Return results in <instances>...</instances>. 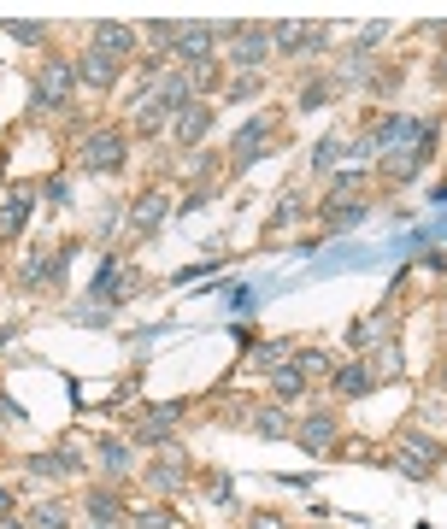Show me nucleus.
<instances>
[{
    "instance_id": "f257e3e1",
    "label": "nucleus",
    "mask_w": 447,
    "mask_h": 529,
    "mask_svg": "<svg viewBox=\"0 0 447 529\" xmlns=\"http://www.w3.org/2000/svg\"><path fill=\"white\" fill-rule=\"evenodd\" d=\"M135 106H142V112H135V130H159V124H171L183 106H194V88H189V77H183V71H165V77H159V88H147Z\"/></svg>"
},
{
    "instance_id": "c85d7f7f",
    "label": "nucleus",
    "mask_w": 447,
    "mask_h": 529,
    "mask_svg": "<svg viewBox=\"0 0 447 529\" xmlns=\"http://www.w3.org/2000/svg\"><path fill=\"white\" fill-rule=\"evenodd\" d=\"M335 154H342V147H335V142H324V147L313 154V171H330V165H335Z\"/></svg>"
},
{
    "instance_id": "a878e982",
    "label": "nucleus",
    "mask_w": 447,
    "mask_h": 529,
    "mask_svg": "<svg viewBox=\"0 0 447 529\" xmlns=\"http://www.w3.org/2000/svg\"><path fill=\"white\" fill-rule=\"evenodd\" d=\"M30 524H35V529H65V524H71V512L47 500V506H35V518H30Z\"/></svg>"
},
{
    "instance_id": "473e14b6",
    "label": "nucleus",
    "mask_w": 447,
    "mask_h": 529,
    "mask_svg": "<svg viewBox=\"0 0 447 529\" xmlns=\"http://www.w3.org/2000/svg\"><path fill=\"white\" fill-rule=\"evenodd\" d=\"M247 529H283V518H277V512H253V518H247Z\"/></svg>"
},
{
    "instance_id": "2eb2a0df",
    "label": "nucleus",
    "mask_w": 447,
    "mask_h": 529,
    "mask_svg": "<svg viewBox=\"0 0 447 529\" xmlns=\"http://www.w3.org/2000/svg\"><path fill=\"white\" fill-rule=\"evenodd\" d=\"M165 212H171V195H142L135 200V212H130V235H147V230H159V224H165Z\"/></svg>"
},
{
    "instance_id": "0eeeda50",
    "label": "nucleus",
    "mask_w": 447,
    "mask_h": 529,
    "mask_svg": "<svg viewBox=\"0 0 447 529\" xmlns=\"http://www.w3.org/2000/svg\"><path fill=\"white\" fill-rule=\"evenodd\" d=\"M213 47H218V30L189 24V30H177V54L171 59H183V71H201V65H213Z\"/></svg>"
},
{
    "instance_id": "9d476101",
    "label": "nucleus",
    "mask_w": 447,
    "mask_h": 529,
    "mask_svg": "<svg viewBox=\"0 0 447 529\" xmlns=\"http://www.w3.org/2000/svg\"><path fill=\"white\" fill-rule=\"evenodd\" d=\"M206 130H213V106H201V100H194V106H183L177 118H171V135H177V147H194Z\"/></svg>"
},
{
    "instance_id": "4468645a",
    "label": "nucleus",
    "mask_w": 447,
    "mask_h": 529,
    "mask_svg": "<svg viewBox=\"0 0 447 529\" xmlns=\"http://www.w3.org/2000/svg\"><path fill=\"white\" fill-rule=\"evenodd\" d=\"M318 212H324V230H353V224H365V200H353V195H330Z\"/></svg>"
},
{
    "instance_id": "4c0bfd02",
    "label": "nucleus",
    "mask_w": 447,
    "mask_h": 529,
    "mask_svg": "<svg viewBox=\"0 0 447 529\" xmlns=\"http://www.w3.org/2000/svg\"><path fill=\"white\" fill-rule=\"evenodd\" d=\"M442 71H447V59H442Z\"/></svg>"
},
{
    "instance_id": "72a5a7b5",
    "label": "nucleus",
    "mask_w": 447,
    "mask_h": 529,
    "mask_svg": "<svg viewBox=\"0 0 447 529\" xmlns=\"http://www.w3.org/2000/svg\"><path fill=\"white\" fill-rule=\"evenodd\" d=\"M0 518H12V494H6V488H0Z\"/></svg>"
},
{
    "instance_id": "f3484780",
    "label": "nucleus",
    "mask_w": 447,
    "mask_h": 529,
    "mask_svg": "<svg viewBox=\"0 0 447 529\" xmlns=\"http://www.w3.org/2000/svg\"><path fill=\"white\" fill-rule=\"evenodd\" d=\"M30 188H6V195H0V235H18L24 230V218H30Z\"/></svg>"
},
{
    "instance_id": "4be33fe9",
    "label": "nucleus",
    "mask_w": 447,
    "mask_h": 529,
    "mask_svg": "<svg viewBox=\"0 0 447 529\" xmlns=\"http://www.w3.org/2000/svg\"><path fill=\"white\" fill-rule=\"evenodd\" d=\"M89 518H94V524H130V512H124V500H118V494L94 488V494H89Z\"/></svg>"
},
{
    "instance_id": "39448f33",
    "label": "nucleus",
    "mask_w": 447,
    "mask_h": 529,
    "mask_svg": "<svg viewBox=\"0 0 447 529\" xmlns=\"http://www.w3.org/2000/svg\"><path fill=\"white\" fill-rule=\"evenodd\" d=\"M271 54H277V47H271V30H230V47H224V59H230V65H242L247 77H253Z\"/></svg>"
},
{
    "instance_id": "b1692460",
    "label": "nucleus",
    "mask_w": 447,
    "mask_h": 529,
    "mask_svg": "<svg viewBox=\"0 0 447 529\" xmlns=\"http://www.w3.org/2000/svg\"><path fill=\"white\" fill-rule=\"evenodd\" d=\"M253 364H265V371L289 364V342H253Z\"/></svg>"
},
{
    "instance_id": "f03ea898",
    "label": "nucleus",
    "mask_w": 447,
    "mask_h": 529,
    "mask_svg": "<svg viewBox=\"0 0 447 529\" xmlns=\"http://www.w3.org/2000/svg\"><path fill=\"white\" fill-rule=\"evenodd\" d=\"M71 88H77V65L71 59H47L42 71H35V106H65L71 100Z\"/></svg>"
},
{
    "instance_id": "f8f14e48",
    "label": "nucleus",
    "mask_w": 447,
    "mask_h": 529,
    "mask_svg": "<svg viewBox=\"0 0 447 529\" xmlns=\"http://www.w3.org/2000/svg\"><path fill=\"white\" fill-rule=\"evenodd\" d=\"M183 418V400H165V406H154V412H147V418H142V430H135V441H147V447H165V430H171V424H177Z\"/></svg>"
},
{
    "instance_id": "2f4dec72",
    "label": "nucleus",
    "mask_w": 447,
    "mask_h": 529,
    "mask_svg": "<svg viewBox=\"0 0 447 529\" xmlns=\"http://www.w3.org/2000/svg\"><path fill=\"white\" fill-rule=\"evenodd\" d=\"M253 95H259V77H242V83L230 88V100H253Z\"/></svg>"
},
{
    "instance_id": "20e7f679",
    "label": "nucleus",
    "mask_w": 447,
    "mask_h": 529,
    "mask_svg": "<svg viewBox=\"0 0 447 529\" xmlns=\"http://www.w3.org/2000/svg\"><path fill=\"white\" fill-rule=\"evenodd\" d=\"M124 154H130L124 130H94L89 142H83V171H101V176H112V171L124 165Z\"/></svg>"
},
{
    "instance_id": "a211bd4d",
    "label": "nucleus",
    "mask_w": 447,
    "mask_h": 529,
    "mask_svg": "<svg viewBox=\"0 0 447 529\" xmlns=\"http://www.w3.org/2000/svg\"><path fill=\"white\" fill-rule=\"evenodd\" d=\"M371 388H377L371 364H342V371H335V394H347V400H365Z\"/></svg>"
},
{
    "instance_id": "c9c22d12",
    "label": "nucleus",
    "mask_w": 447,
    "mask_h": 529,
    "mask_svg": "<svg viewBox=\"0 0 447 529\" xmlns=\"http://www.w3.org/2000/svg\"><path fill=\"white\" fill-rule=\"evenodd\" d=\"M89 529H124V524H89Z\"/></svg>"
},
{
    "instance_id": "f704fd0d",
    "label": "nucleus",
    "mask_w": 447,
    "mask_h": 529,
    "mask_svg": "<svg viewBox=\"0 0 447 529\" xmlns=\"http://www.w3.org/2000/svg\"><path fill=\"white\" fill-rule=\"evenodd\" d=\"M0 529H24V524H18V518H0Z\"/></svg>"
},
{
    "instance_id": "6ab92c4d",
    "label": "nucleus",
    "mask_w": 447,
    "mask_h": 529,
    "mask_svg": "<svg viewBox=\"0 0 447 529\" xmlns=\"http://www.w3.org/2000/svg\"><path fill=\"white\" fill-rule=\"evenodd\" d=\"M130 283H135V276H124V264H118V259H106V264H101V276H94V288H89V294H94V300H101V306H106V300H118V294H124V288H130Z\"/></svg>"
},
{
    "instance_id": "412c9836",
    "label": "nucleus",
    "mask_w": 447,
    "mask_h": 529,
    "mask_svg": "<svg viewBox=\"0 0 447 529\" xmlns=\"http://www.w3.org/2000/svg\"><path fill=\"white\" fill-rule=\"evenodd\" d=\"M253 435L259 441H283V435H289V412H283V406H259L253 412Z\"/></svg>"
},
{
    "instance_id": "bb28decb",
    "label": "nucleus",
    "mask_w": 447,
    "mask_h": 529,
    "mask_svg": "<svg viewBox=\"0 0 447 529\" xmlns=\"http://www.w3.org/2000/svg\"><path fill=\"white\" fill-rule=\"evenodd\" d=\"M294 364H301L306 376H330V353H313V347H306V353H294Z\"/></svg>"
},
{
    "instance_id": "9b49d317",
    "label": "nucleus",
    "mask_w": 447,
    "mask_h": 529,
    "mask_svg": "<svg viewBox=\"0 0 447 529\" xmlns=\"http://www.w3.org/2000/svg\"><path fill=\"white\" fill-rule=\"evenodd\" d=\"M118 65H124V59H112V54H101V47H89V54L77 59V83H89V88H112V83H118Z\"/></svg>"
},
{
    "instance_id": "e433bc0d",
    "label": "nucleus",
    "mask_w": 447,
    "mask_h": 529,
    "mask_svg": "<svg viewBox=\"0 0 447 529\" xmlns=\"http://www.w3.org/2000/svg\"><path fill=\"white\" fill-rule=\"evenodd\" d=\"M0 176H6V159H0Z\"/></svg>"
},
{
    "instance_id": "1a4fd4ad",
    "label": "nucleus",
    "mask_w": 447,
    "mask_h": 529,
    "mask_svg": "<svg viewBox=\"0 0 447 529\" xmlns=\"http://www.w3.org/2000/svg\"><path fill=\"white\" fill-rule=\"evenodd\" d=\"M183 476H189V459H183V453H165V459H154V464H147V476H142V483L154 488V494H177V488H183Z\"/></svg>"
},
{
    "instance_id": "dca6fc26",
    "label": "nucleus",
    "mask_w": 447,
    "mask_h": 529,
    "mask_svg": "<svg viewBox=\"0 0 447 529\" xmlns=\"http://www.w3.org/2000/svg\"><path fill=\"white\" fill-rule=\"evenodd\" d=\"M324 42V30H313V24H277L271 30V47L277 54H306V47H318Z\"/></svg>"
},
{
    "instance_id": "6e6552de",
    "label": "nucleus",
    "mask_w": 447,
    "mask_h": 529,
    "mask_svg": "<svg viewBox=\"0 0 447 529\" xmlns=\"http://www.w3.org/2000/svg\"><path fill=\"white\" fill-rule=\"evenodd\" d=\"M294 441H301L313 459H318V453H335V418H330V412H313V418H301V424H294Z\"/></svg>"
},
{
    "instance_id": "aec40b11",
    "label": "nucleus",
    "mask_w": 447,
    "mask_h": 529,
    "mask_svg": "<svg viewBox=\"0 0 447 529\" xmlns=\"http://www.w3.org/2000/svg\"><path fill=\"white\" fill-rule=\"evenodd\" d=\"M271 394H277V400H301L306 394V371H301V364H277V371H271Z\"/></svg>"
},
{
    "instance_id": "ddd939ff",
    "label": "nucleus",
    "mask_w": 447,
    "mask_h": 529,
    "mask_svg": "<svg viewBox=\"0 0 447 529\" xmlns=\"http://www.w3.org/2000/svg\"><path fill=\"white\" fill-rule=\"evenodd\" d=\"M135 42H142V30H130V24H101L89 47H101V54H112V59H130Z\"/></svg>"
},
{
    "instance_id": "cd10ccee",
    "label": "nucleus",
    "mask_w": 447,
    "mask_h": 529,
    "mask_svg": "<svg viewBox=\"0 0 447 529\" xmlns=\"http://www.w3.org/2000/svg\"><path fill=\"white\" fill-rule=\"evenodd\" d=\"M147 42H154V47H177V24H171V18L147 24Z\"/></svg>"
},
{
    "instance_id": "5701e85b",
    "label": "nucleus",
    "mask_w": 447,
    "mask_h": 529,
    "mask_svg": "<svg viewBox=\"0 0 447 529\" xmlns=\"http://www.w3.org/2000/svg\"><path fill=\"white\" fill-rule=\"evenodd\" d=\"M101 464H106V476H124V471H130V447H124L118 435L101 441Z\"/></svg>"
},
{
    "instance_id": "423d86ee",
    "label": "nucleus",
    "mask_w": 447,
    "mask_h": 529,
    "mask_svg": "<svg viewBox=\"0 0 447 529\" xmlns=\"http://www.w3.org/2000/svg\"><path fill=\"white\" fill-rule=\"evenodd\" d=\"M271 135H277V118H271V112L247 118L242 130H235V142H230V154H235V171H247V165H253V159L265 154V142H271Z\"/></svg>"
},
{
    "instance_id": "7c9ffc66",
    "label": "nucleus",
    "mask_w": 447,
    "mask_h": 529,
    "mask_svg": "<svg viewBox=\"0 0 447 529\" xmlns=\"http://www.w3.org/2000/svg\"><path fill=\"white\" fill-rule=\"evenodd\" d=\"M12 35H18V42H42V24H6Z\"/></svg>"
},
{
    "instance_id": "393cba45",
    "label": "nucleus",
    "mask_w": 447,
    "mask_h": 529,
    "mask_svg": "<svg viewBox=\"0 0 447 529\" xmlns=\"http://www.w3.org/2000/svg\"><path fill=\"white\" fill-rule=\"evenodd\" d=\"M130 529H177V518L165 506H147V512H130Z\"/></svg>"
},
{
    "instance_id": "7ed1b4c3",
    "label": "nucleus",
    "mask_w": 447,
    "mask_h": 529,
    "mask_svg": "<svg viewBox=\"0 0 447 529\" xmlns=\"http://www.w3.org/2000/svg\"><path fill=\"white\" fill-rule=\"evenodd\" d=\"M436 464H442V441H430V435H401V453H394V471H401V476L424 483Z\"/></svg>"
},
{
    "instance_id": "c756f323",
    "label": "nucleus",
    "mask_w": 447,
    "mask_h": 529,
    "mask_svg": "<svg viewBox=\"0 0 447 529\" xmlns=\"http://www.w3.org/2000/svg\"><path fill=\"white\" fill-rule=\"evenodd\" d=\"M47 200H54V206H65V200H71V183H65V176H54V183H47Z\"/></svg>"
}]
</instances>
